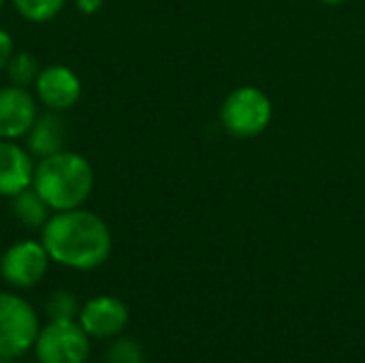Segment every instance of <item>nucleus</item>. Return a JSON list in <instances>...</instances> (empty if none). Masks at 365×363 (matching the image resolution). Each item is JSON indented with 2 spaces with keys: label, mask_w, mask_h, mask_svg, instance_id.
I'll use <instances>...</instances> for the list:
<instances>
[{
  "label": "nucleus",
  "mask_w": 365,
  "mask_h": 363,
  "mask_svg": "<svg viewBox=\"0 0 365 363\" xmlns=\"http://www.w3.org/2000/svg\"><path fill=\"white\" fill-rule=\"evenodd\" d=\"M41 242L51 263L73 272H92L105 265L113 248L107 223L86 208L53 212L41 229Z\"/></svg>",
  "instance_id": "nucleus-1"
},
{
  "label": "nucleus",
  "mask_w": 365,
  "mask_h": 363,
  "mask_svg": "<svg viewBox=\"0 0 365 363\" xmlns=\"http://www.w3.org/2000/svg\"><path fill=\"white\" fill-rule=\"evenodd\" d=\"M32 188L51 212L83 208L94 188V169L83 154L64 148L36 160Z\"/></svg>",
  "instance_id": "nucleus-2"
},
{
  "label": "nucleus",
  "mask_w": 365,
  "mask_h": 363,
  "mask_svg": "<svg viewBox=\"0 0 365 363\" xmlns=\"http://www.w3.org/2000/svg\"><path fill=\"white\" fill-rule=\"evenodd\" d=\"M41 321L34 306L17 291H0V357L21 359L34 349Z\"/></svg>",
  "instance_id": "nucleus-3"
},
{
  "label": "nucleus",
  "mask_w": 365,
  "mask_h": 363,
  "mask_svg": "<svg viewBox=\"0 0 365 363\" xmlns=\"http://www.w3.org/2000/svg\"><path fill=\"white\" fill-rule=\"evenodd\" d=\"M272 120V103L265 92L252 86L233 90L220 109V122L225 131L237 139L257 137L267 128Z\"/></svg>",
  "instance_id": "nucleus-4"
},
{
  "label": "nucleus",
  "mask_w": 365,
  "mask_h": 363,
  "mask_svg": "<svg viewBox=\"0 0 365 363\" xmlns=\"http://www.w3.org/2000/svg\"><path fill=\"white\" fill-rule=\"evenodd\" d=\"M90 340L92 338L77 321H47L32 351L41 363H88Z\"/></svg>",
  "instance_id": "nucleus-5"
},
{
  "label": "nucleus",
  "mask_w": 365,
  "mask_h": 363,
  "mask_svg": "<svg viewBox=\"0 0 365 363\" xmlns=\"http://www.w3.org/2000/svg\"><path fill=\"white\" fill-rule=\"evenodd\" d=\"M51 259L41 240L13 242L0 257V278L13 291H26L43 282Z\"/></svg>",
  "instance_id": "nucleus-6"
},
{
  "label": "nucleus",
  "mask_w": 365,
  "mask_h": 363,
  "mask_svg": "<svg viewBox=\"0 0 365 363\" xmlns=\"http://www.w3.org/2000/svg\"><path fill=\"white\" fill-rule=\"evenodd\" d=\"M32 92L47 111L64 113L73 109L83 92L79 75L66 64H47L41 66L38 77L32 86Z\"/></svg>",
  "instance_id": "nucleus-7"
},
{
  "label": "nucleus",
  "mask_w": 365,
  "mask_h": 363,
  "mask_svg": "<svg viewBox=\"0 0 365 363\" xmlns=\"http://www.w3.org/2000/svg\"><path fill=\"white\" fill-rule=\"evenodd\" d=\"M128 308L120 297L96 295L81 304L77 323L92 340H113L128 325Z\"/></svg>",
  "instance_id": "nucleus-8"
},
{
  "label": "nucleus",
  "mask_w": 365,
  "mask_h": 363,
  "mask_svg": "<svg viewBox=\"0 0 365 363\" xmlns=\"http://www.w3.org/2000/svg\"><path fill=\"white\" fill-rule=\"evenodd\" d=\"M36 116L38 101L30 88H21L15 83L0 86V139H24Z\"/></svg>",
  "instance_id": "nucleus-9"
},
{
  "label": "nucleus",
  "mask_w": 365,
  "mask_h": 363,
  "mask_svg": "<svg viewBox=\"0 0 365 363\" xmlns=\"http://www.w3.org/2000/svg\"><path fill=\"white\" fill-rule=\"evenodd\" d=\"M36 160L26 145L0 139V197L11 199L32 186Z\"/></svg>",
  "instance_id": "nucleus-10"
},
{
  "label": "nucleus",
  "mask_w": 365,
  "mask_h": 363,
  "mask_svg": "<svg viewBox=\"0 0 365 363\" xmlns=\"http://www.w3.org/2000/svg\"><path fill=\"white\" fill-rule=\"evenodd\" d=\"M66 126L60 113L47 111L38 113L34 124L30 126L28 135L24 137L26 150L34 156V160H41L45 156H51L66 148Z\"/></svg>",
  "instance_id": "nucleus-11"
},
{
  "label": "nucleus",
  "mask_w": 365,
  "mask_h": 363,
  "mask_svg": "<svg viewBox=\"0 0 365 363\" xmlns=\"http://www.w3.org/2000/svg\"><path fill=\"white\" fill-rule=\"evenodd\" d=\"M9 212L26 229H43V225L53 214L49 210V205L43 201V197L32 186L9 199Z\"/></svg>",
  "instance_id": "nucleus-12"
},
{
  "label": "nucleus",
  "mask_w": 365,
  "mask_h": 363,
  "mask_svg": "<svg viewBox=\"0 0 365 363\" xmlns=\"http://www.w3.org/2000/svg\"><path fill=\"white\" fill-rule=\"evenodd\" d=\"M45 317L47 321H77L81 302L68 289H56L45 300Z\"/></svg>",
  "instance_id": "nucleus-13"
},
{
  "label": "nucleus",
  "mask_w": 365,
  "mask_h": 363,
  "mask_svg": "<svg viewBox=\"0 0 365 363\" xmlns=\"http://www.w3.org/2000/svg\"><path fill=\"white\" fill-rule=\"evenodd\" d=\"M38 71H41V64L30 51H15L4 68L9 83L21 86V88H32L38 77Z\"/></svg>",
  "instance_id": "nucleus-14"
},
{
  "label": "nucleus",
  "mask_w": 365,
  "mask_h": 363,
  "mask_svg": "<svg viewBox=\"0 0 365 363\" xmlns=\"http://www.w3.org/2000/svg\"><path fill=\"white\" fill-rule=\"evenodd\" d=\"M66 0H11L17 15L30 24H47L62 9Z\"/></svg>",
  "instance_id": "nucleus-15"
},
{
  "label": "nucleus",
  "mask_w": 365,
  "mask_h": 363,
  "mask_svg": "<svg viewBox=\"0 0 365 363\" xmlns=\"http://www.w3.org/2000/svg\"><path fill=\"white\" fill-rule=\"evenodd\" d=\"M105 363H143V351L135 340L115 338L105 353Z\"/></svg>",
  "instance_id": "nucleus-16"
},
{
  "label": "nucleus",
  "mask_w": 365,
  "mask_h": 363,
  "mask_svg": "<svg viewBox=\"0 0 365 363\" xmlns=\"http://www.w3.org/2000/svg\"><path fill=\"white\" fill-rule=\"evenodd\" d=\"M13 53H15V41H13L9 30L0 28V71L6 68V64L13 58Z\"/></svg>",
  "instance_id": "nucleus-17"
},
{
  "label": "nucleus",
  "mask_w": 365,
  "mask_h": 363,
  "mask_svg": "<svg viewBox=\"0 0 365 363\" xmlns=\"http://www.w3.org/2000/svg\"><path fill=\"white\" fill-rule=\"evenodd\" d=\"M75 6L83 15H94L103 9V0H75Z\"/></svg>",
  "instance_id": "nucleus-18"
},
{
  "label": "nucleus",
  "mask_w": 365,
  "mask_h": 363,
  "mask_svg": "<svg viewBox=\"0 0 365 363\" xmlns=\"http://www.w3.org/2000/svg\"><path fill=\"white\" fill-rule=\"evenodd\" d=\"M321 2H325V4H342L346 0H321Z\"/></svg>",
  "instance_id": "nucleus-19"
},
{
  "label": "nucleus",
  "mask_w": 365,
  "mask_h": 363,
  "mask_svg": "<svg viewBox=\"0 0 365 363\" xmlns=\"http://www.w3.org/2000/svg\"><path fill=\"white\" fill-rule=\"evenodd\" d=\"M0 363H15V359H4V357H0Z\"/></svg>",
  "instance_id": "nucleus-20"
},
{
  "label": "nucleus",
  "mask_w": 365,
  "mask_h": 363,
  "mask_svg": "<svg viewBox=\"0 0 365 363\" xmlns=\"http://www.w3.org/2000/svg\"><path fill=\"white\" fill-rule=\"evenodd\" d=\"M4 2H6V0H0V9H2V6H4Z\"/></svg>",
  "instance_id": "nucleus-21"
},
{
  "label": "nucleus",
  "mask_w": 365,
  "mask_h": 363,
  "mask_svg": "<svg viewBox=\"0 0 365 363\" xmlns=\"http://www.w3.org/2000/svg\"><path fill=\"white\" fill-rule=\"evenodd\" d=\"M28 363H41V362H28Z\"/></svg>",
  "instance_id": "nucleus-22"
}]
</instances>
